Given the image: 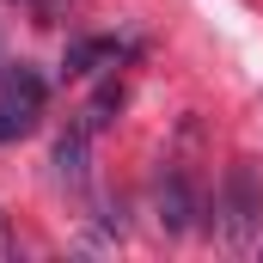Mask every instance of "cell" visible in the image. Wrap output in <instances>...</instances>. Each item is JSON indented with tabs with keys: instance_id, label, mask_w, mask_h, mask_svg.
<instances>
[{
	"instance_id": "1",
	"label": "cell",
	"mask_w": 263,
	"mask_h": 263,
	"mask_svg": "<svg viewBox=\"0 0 263 263\" xmlns=\"http://www.w3.org/2000/svg\"><path fill=\"white\" fill-rule=\"evenodd\" d=\"M43 110H49V80L31 62L0 67V147L25 141V135L43 123Z\"/></svg>"
},
{
	"instance_id": "2",
	"label": "cell",
	"mask_w": 263,
	"mask_h": 263,
	"mask_svg": "<svg viewBox=\"0 0 263 263\" xmlns=\"http://www.w3.org/2000/svg\"><path fill=\"white\" fill-rule=\"evenodd\" d=\"M257 220H263V190H257V178L245 165H233L227 184H220V196H214V233H220V245L227 251H251L257 245Z\"/></svg>"
},
{
	"instance_id": "3",
	"label": "cell",
	"mask_w": 263,
	"mask_h": 263,
	"mask_svg": "<svg viewBox=\"0 0 263 263\" xmlns=\"http://www.w3.org/2000/svg\"><path fill=\"white\" fill-rule=\"evenodd\" d=\"M202 214V196L184 172H165L159 178V227L165 233H190V220Z\"/></svg>"
},
{
	"instance_id": "4",
	"label": "cell",
	"mask_w": 263,
	"mask_h": 263,
	"mask_svg": "<svg viewBox=\"0 0 263 263\" xmlns=\"http://www.w3.org/2000/svg\"><path fill=\"white\" fill-rule=\"evenodd\" d=\"M117 62H123V43H110V37L67 43V73H98V67H117Z\"/></svg>"
},
{
	"instance_id": "5",
	"label": "cell",
	"mask_w": 263,
	"mask_h": 263,
	"mask_svg": "<svg viewBox=\"0 0 263 263\" xmlns=\"http://www.w3.org/2000/svg\"><path fill=\"white\" fill-rule=\"evenodd\" d=\"M86 147H92V129H86V123H73V129L55 141V165H62V184H73V190L86 184Z\"/></svg>"
},
{
	"instance_id": "6",
	"label": "cell",
	"mask_w": 263,
	"mask_h": 263,
	"mask_svg": "<svg viewBox=\"0 0 263 263\" xmlns=\"http://www.w3.org/2000/svg\"><path fill=\"white\" fill-rule=\"evenodd\" d=\"M6 251H18V239H12V227H6V214H0V257Z\"/></svg>"
},
{
	"instance_id": "7",
	"label": "cell",
	"mask_w": 263,
	"mask_h": 263,
	"mask_svg": "<svg viewBox=\"0 0 263 263\" xmlns=\"http://www.w3.org/2000/svg\"><path fill=\"white\" fill-rule=\"evenodd\" d=\"M257 257H263V239H257Z\"/></svg>"
}]
</instances>
